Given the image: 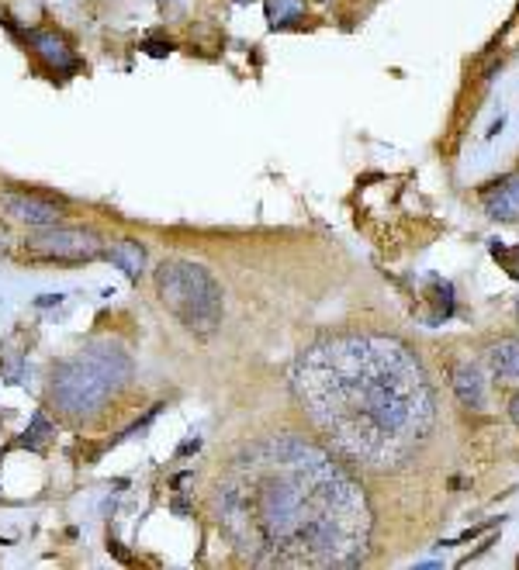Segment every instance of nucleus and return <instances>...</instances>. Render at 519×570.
Returning <instances> with one entry per match:
<instances>
[{
  "mask_svg": "<svg viewBox=\"0 0 519 570\" xmlns=\"http://www.w3.org/2000/svg\"><path fill=\"white\" fill-rule=\"evenodd\" d=\"M211 508L249 567H361L371 549L374 515L361 481L294 432L243 446L219 474Z\"/></svg>",
  "mask_w": 519,
  "mask_h": 570,
  "instance_id": "f257e3e1",
  "label": "nucleus"
},
{
  "mask_svg": "<svg viewBox=\"0 0 519 570\" xmlns=\"http://www.w3.org/2000/svg\"><path fill=\"white\" fill-rule=\"evenodd\" d=\"M291 391L326 442L363 470L406 467L436 425L426 367L395 335L318 339L294 360Z\"/></svg>",
  "mask_w": 519,
  "mask_h": 570,
  "instance_id": "f03ea898",
  "label": "nucleus"
},
{
  "mask_svg": "<svg viewBox=\"0 0 519 570\" xmlns=\"http://www.w3.org/2000/svg\"><path fill=\"white\" fill-rule=\"evenodd\" d=\"M132 380V360L114 343H94L52 370L49 401L69 422L94 418Z\"/></svg>",
  "mask_w": 519,
  "mask_h": 570,
  "instance_id": "7ed1b4c3",
  "label": "nucleus"
},
{
  "mask_svg": "<svg viewBox=\"0 0 519 570\" xmlns=\"http://www.w3.org/2000/svg\"><path fill=\"white\" fill-rule=\"evenodd\" d=\"M157 298L183 329L198 339L215 335L226 315L222 284L211 277V270L187 260H166L157 266Z\"/></svg>",
  "mask_w": 519,
  "mask_h": 570,
  "instance_id": "20e7f679",
  "label": "nucleus"
},
{
  "mask_svg": "<svg viewBox=\"0 0 519 570\" xmlns=\"http://www.w3.org/2000/svg\"><path fill=\"white\" fill-rule=\"evenodd\" d=\"M104 256V239L91 228L52 225L24 242V260L31 263H91Z\"/></svg>",
  "mask_w": 519,
  "mask_h": 570,
  "instance_id": "39448f33",
  "label": "nucleus"
},
{
  "mask_svg": "<svg viewBox=\"0 0 519 570\" xmlns=\"http://www.w3.org/2000/svg\"><path fill=\"white\" fill-rule=\"evenodd\" d=\"M478 200H481V211H485L492 221L519 225V170L496 176V180H488V183H481Z\"/></svg>",
  "mask_w": 519,
  "mask_h": 570,
  "instance_id": "423d86ee",
  "label": "nucleus"
},
{
  "mask_svg": "<svg viewBox=\"0 0 519 570\" xmlns=\"http://www.w3.org/2000/svg\"><path fill=\"white\" fill-rule=\"evenodd\" d=\"M451 391L468 412H488V380L474 360H457L451 367Z\"/></svg>",
  "mask_w": 519,
  "mask_h": 570,
  "instance_id": "0eeeda50",
  "label": "nucleus"
},
{
  "mask_svg": "<svg viewBox=\"0 0 519 570\" xmlns=\"http://www.w3.org/2000/svg\"><path fill=\"white\" fill-rule=\"evenodd\" d=\"M4 211L22 225H31V228H52L63 221V208L59 204H49V200L35 198V194H4Z\"/></svg>",
  "mask_w": 519,
  "mask_h": 570,
  "instance_id": "6e6552de",
  "label": "nucleus"
},
{
  "mask_svg": "<svg viewBox=\"0 0 519 570\" xmlns=\"http://www.w3.org/2000/svg\"><path fill=\"white\" fill-rule=\"evenodd\" d=\"M481 363L502 384H519V335H498L481 346Z\"/></svg>",
  "mask_w": 519,
  "mask_h": 570,
  "instance_id": "1a4fd4ad",
  "label": "nucleus"
},
{
  "mask_svg": "<svg viewBox=\"0 0 519 570\" xmlns=\"http://www.w3.org/2000/svg\"><path fill=\"white\" fill-rule=\"evenodd\" d=\"M28 42H31V49L52 69H59V73H73L76 69V56H73V49H69V42L63 35H56V31H31Z\"/></svg>",
  "mask_w": 519,
  "mask_h": 570,
  "instance_id": "9d476101",
  "label": "nucleus"
},
{
  "mask_svg": "<svg viewBox=\"0 0 519 570\" xmlns=\"http://www.w3.org/2000/svg\"><path fill=\"white\" fill-rule=\"evenodd\" d=\"M104 256H108L118 270H125L129 281H139V273L146 270V249H142V242L139 239L114 242L112 249H104Z\"/></svg>",
  "mask_w": 519,
  "mask_h": 570,
  "instance_id": "9b49d317",
  "label": "nucleus"
},
{
  "mask_svg": "<svg viewBox=\"0 0 519 570\" xmlns=\"http://www.w3.org/2000/svg\"><path fill=\"white\" fill-rule=\"evenodd\" d=\"M301 14V0H267V22L271 28H284Z\"/></svg>",
  "mask_w": 519,
  "mask_h": 570,
  "instance_id": "f8f14e48",
  "label": "nucleus"
},
{
  "mask_svg": "<svg viewBox=\"0 0 519 570\" xmlns=\"http://www.w3.org/2000/svg\"><path fill=\"white\" fill-rule=\"evenodd\" d=\"M506 415H509V422L519 429V391H513L509 395V405H506Z\"/></svg>",
  "mask_w": 519,
  "mask_h": 570,
  "instance_id": "ddd939ff",
  "label": "nucleus"
},
{
  "mask_svg": "<svg viewBox=\"0 0 519 570\" xmlns=\"http://www.w3.org/2000/svg\"><path fill=\"white\" fill-rule=\"evenodd\" d=\"M146 52H149V56H170V52H174V45L170 42H146Z\"/></svg>",
  "mask_w": 519,
  "mask_h": 570,
  "instance_id": "4468645a",
  "label": "nucleus"
},
{
  "mask_svg": "<svg viewBox=\"0 0 519 570\" xmlns=\"http://www.w3.org/2000/svg\"><path fill=\"white\" fill-rule=\"evenodd\" d=\"M4 249H7V232L0 228V253H4Z\"/></svg>",
  "mask_w": 519,
  "mask_h": 570,
  "instance_id": "2eb2a0df",
  "label": "nucleus"
},
{
  "mask_svg": "<svg viewBox=\"0 0 519 570\" xmlns=\"http://www.w3.org/2000/svg\"><path fill=\"white\" fill-rule=\"evenodd\" d=\"M516 322H519V305H516Z\"/></svg>",
  "mask_w": 519,
  "mask_h": 570,
  "instance_id": "dca6fc26",
  "label": "nucleus"
}]
</instances>
